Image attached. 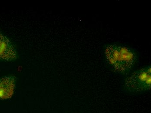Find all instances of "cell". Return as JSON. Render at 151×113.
Instances as JSON below:
<instances>
[{
  "label": "cell",
  "mask_w": 151,
  "mask_h": 113,
  "mask_svg": "<svg viewBox=\"0 0 151 113\" xmlns=\"http://www.w3.org/2000/svg\"><path fill=\"white\" fill-rule=\"evenodd\" d=\"M102 51L106 65L121 76L126 77L132 72L139 62V51L128 45L119 42L107 43L104 45Z\"/></svg>",
  "instance_id": "obj_1"
},
{
  "label": "cell",
  "mask_w": 151,
  "mask_h": 113,
  "mask_svg": "<svg viewBox=\"0 0 151 113\" xmlns=\"http://www.w3.org/2000/svg\"><path fill=\"white\" fill-rule=\"evenodd\" d=\"M151 66L146 65L132 71L125 77L121 89L126 93L137 95L149 91L151 87Z\"/></svg>",
  "instance_id": "obj_2"
},
{
  "label": "cell",
  "mask_w": 151,
  "mask_h": 113,
  "mask_svg": "<svg viewBox=\"0 0 151 113\" xmlns=\"http://www.w3.org/2000/svg\"><path fill=\"white\" fill-rule=\"evenodd\" d=\"M17 53L14 45L7 37L0 33V60H12L16 58Z\"/></svg>",
  "instance_id": "obj_3"
},
{
  "label": "cell",
  "mask_w": 151,
  "mask_h": 113,
  "mask_svg": "<svg viewBox=\"0 0 151 113\" xmlns=\"http://www.w3.org/2000/svg\"><path fill=\"white\" fill-rule=\"evenodd\" d=\"M15 86V78L8 76L0 78V98L8 99L12 97Z\"/></svg>",
  "instance_id": "obj_4"
}]
</instances>
